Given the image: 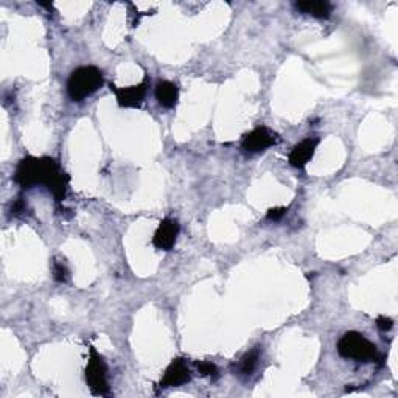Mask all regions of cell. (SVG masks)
<instances>
[{
	"label": "cell",
	"mask_w": 398,
	"mask_h": 398,
	"mask_svg": "<svg viewBox=\"0 0 398 398\" xmlns=\"http://www.w3.org/2000/svg\"><path fill=\"white\" fill-rule=\"evenodd\" d=\"M191 380V372L186 363V359L176 358L171 361V364L167 367L162 380L159 382L160 389H168V387H178L186 385Z\"/></svg>",
	"instance_id": "6"
},
{
	"label": "cell",
	"mask_w": 398,
	"mask_h": 398,
	"mask_svg": "<svg viewBox=\"0 0 398 398\" xmlns=\"http://www.w3.org/2000/svg\"><path fill=\"white\" fill-rule=\"evenodd\" d=\"M377 327L380 328L381 332H389L390 328L394 327V320L390 318H386V316H380L377 319Z\"/></svg>",
	"instance_id": "17"
},
{
	"label": "cell",
	"mask_w": 398,
	"mask_h": 398,
	"mask_svg": "<svg viewBox=\"0 0 398 398\" xmlns=\"http://www.w3.org/2000/svg\"><path fill=\"white\" fill-rule=\"evenodd\" d=\"M156 98L159 104L165 109H171L178 103L179 90L171 81H159L156 86Z\"/></svg>",
	"instance_id": "10"
},
{
	"label": "cell",
	"mask_w": 398,
	"mask_h": 398,
	"mask_svg": "<svg viewBox=\"0 0 398 398\" xmlns=\"http://www.w3.org/2000/svg\"><path fill=\"white\" fill-rule=\"evenodd\" d=\"M318 145H319V139H316V137H308V139H303L302 142H298L289 152V157H288L289 164L294 168L302 170V168L307 167V164L313 159V156H315Z\"/></svg>",
	"instance_id": "9"
},
{
	"label": "cell",
	"mask_w": 398,
	"mask_h": 398,
	"mask_svg": "<svg viewBox=\"0 0 398 398\" xmlns=\"http://www.w3.org/2000/svg\"><path fill=\"white\" fill-rule=\"evenodd\" d=\"M27 212V203L24 199L19 198L11 204V215L13 217H22Z\"/></svg>",
	"instance_id": "15"
},
{
	"label": "cell",
	"mask_w": 398,
	"mask_h": 398,
	"mask_svg": "<svg viewBox=\"0 0 398 398\" xmlns=\"http://www.w3.org/2000/svg\"><path fill=\"white\" fill-rule=\"evenodd\" d=\"M287 207H274L267 210V215L266 218L270 221H280L283 217L287 215Z\"/></svg>",
	"instance_id": "16"
},
{
	"label": "cell",
	"mask_w": 398,
	"mask_h": 398,
	"mask_svg": "<svg viewBox=\"0 0 398 398\" xmlns=\"http://www.w3.org/2000/svg\"><path fill=\"white\" fill-rule=\"evenodd\" d=\"M277 140V135H275L271 129H267L266 126H260L244 135L241 147L246 152H262L274 147Z\"/></svg>",
	"instance_id": "5"
},
{
	"label": "cell",
	"mask_w": 398,
	"mask_h": 398,
	"mask_svg": "<svg viewBox=\"0 0 398 398\" xmlns=\"http://www.w3.org/2000/svg\"><path fill=\"white\" fill-rule=\"evenodd\" d=\"M14 181L22 188L45 186L52 191L56 201H63L66 198L68 186V176L61 170L56 160L50 157L28 156L22 159L16 168V173H14Z\"/></svg>",
	"instance_id": "1"
},
{
	"label": "cell",
	"mask_w": 398,
	"mask_h": 398,
	"mask_svg": "<svg viewBox=\"0 0 398 398\" xmlns=\"http://www.w3.org/2000/svg\"><path fill=\"white\" fill-rule=\"evenodd\" d=\"M258 359H260V347L249 350L248 354H244L241 356L239 364H236V372H239L241 377H251L258 364Z\"/></svg>",
	"instance_id": "12"
},
{
	"label": "cell",
	"mask_w": 398,
	"mask_h": 398,
	"mask_svg": "<svg viewBox=\"0 0 398 398\" xmlns=\"http://www.w3.org/2000/svg\"><path fill=\"white\" fill-rule=\"evenodd\" d=\"M86 382L90 392L100 397H108L111 394L108 385V367L103 361L102 355L90 347L89 349V363L86 367Z\"/></svg>",
	"instance_id": "4"
},
{
	"label": "cell",
	"mask_w": 398,
	"mask_h": 398,
	"mask_svg": "<svg viewBox=\"0 0 398 398\" xmlns=\"http://www.w3.org/2000/svg\"><path fill=\"white\" fill-rule=\"evenodd\" d=\"M178 235H179L178 221L167 218L160 223L159 229L156 231L155 239H152V244H155V248L160 251H171L176 244V240H178Z\"/></svg>",
	"instance_id": "8"
},
{
	"label": "cell",
	"mask_w": 398,
	"mask_h": 398,
	"mask_svg": "<svg viewBox=\"0 0 398 398\" xmlns=\"http://www.w3.org/2000/svg\"><path fill=\"white\" fill-rule=\"evenodd\" d=\"M111 90L117 97V103L121 108H140L145 95L148 90V81L145 80L137 86H129V88H117L111 86Z\"/></svg>",
	"instance_id": "7"
},
{
	"label": "cell",
	"mask_w": 398,
	"mask_h": 398,
	"mask_svg": "<svg viewBox=\"0 0 398 398\" xmlns=\"http://www.w3.org/2000/svg\"><path fill=\"white\" fill-rule=\"evenodd\" d=\"M336 349L342 358L355 359L358 363H369L377 358V346L358 332L344 334Z\"/></svg>",
	"instance_id": "3"
},
{
	"label": "cell",
	"mask_w": 398,
	"mask_h": 398,
	"mask_svg": "<svg viewBox=\"0 0 398 398\" xmlns=\"http://www.w3.org/2000/svg\"><path fill=\"white\" fill-rule=\"evenodd\" d=\"M53 277H55L56 282L59 283H66L68 279V271L64 263L56 262L55 266H53Z\"/></svg>",
	"instance_id": "14"
},
{
	"label": "cell",
	"mask_w": 398,
	"mask_h": 398,
	"mask_svg": "<svg viewBox=\"0 0 398 398\" xmlns=\"http://www.w3.org/2000/svg\"><path fill=\"white\" fill-rule=\"evenodd\" d=\"M196 367L203 377H209L213 380L218 378V369L215 364H212L209 361H201V363H196Z\"/></svg>",
	"instance_id": "13"
},
{
	"label": "cell",
	"mask_w": 398,
	"mask_h": 398,
	"mask_svg": "<svg viewBox=\"0 0 398 398\" xmlns=\"http://www.w3.org/2000/svg\"><path fill=\"white\" fill-rule=\"evenodd\" d=\"M296 8L303 14H310L313 18L327 19L332 14V4L324 2V0H316V2H297Z\"/></svg>",
	"instance_id": "11"
},
{
	"label": "cell",
	"mask_w": 398,
	"mask_h": 398,
	"mask_svg": "<svg viewBox=\"0 0 398 398\" xmlns=\"http://www.w3.org/2000/svg\"><path fill=\"white\" fill-rule=\"evenodd\" d=\"M103 73L94 66H83L75 68L68 76L67 94L73 102H83L103 86Z\"/></svg>",
	"instance_id": "2"
}]
</instances>
